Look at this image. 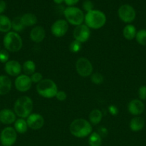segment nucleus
Wrapping results in <instances>:
<instances>
[{
    "mask_svg": "<svg viewBox=\"0 0 146 146\" xmlns=\"http://www.w3.org/2000/svg\"><path fill=\"white\" fill-rule=\"evenodd\" d=\"M70 131L73 136L83 138L92 133V126L90 121L84 118H77L70 123Z\"/></svg>",
    "mask_w": 146,
    "mask_h": 146,
    "instance_id": "obj_1",
    "label": "nucleus"
},
{
    "mask_svg": "<svg viewBox=\"0 0 146 146\" xmlns=\"http://www.w3.org/2000/svg\"><path fill=\"white\" fill-rule=\"evenodd\" d=\"M32 110L33 101L27 96L19 97L14 104V112L21 118H27L32 113Z\"/></svg>",
    "mask_w": 146,
    "mask_h": 146,
    "instance_id": "obj_2",
    "label": "nucleus"
},
{
    "mask_svg": "<svg viewBox=\"0 0 146 146\" xmlns=\"http://www.w3.org/2000/svg\"><path fill=\"white\" fill-rule=\"evenodd\" d=\"M107 18L102 11L93 9L84 15V22L90 29H99L105 24Z\"/></svg>",
    "mask_w": 146,
    "mask_h": 146,
    "instance_id": "obj_3",
    "label": "nucleus"
},
{
    "mask_svg": "<svg viewBox=\"0 0 146 146\" xmlns=\"http://www.w3.org/2000/svg\"><path fill=\"white\" fill-rule=\"evenodd\" d=\"M37 94L45 98H52L56 96L58 88L54 81L45 78L37 84L36 86Z\"/></svg>",
    "mask_w": 146,
    "mask_h": 146,
    "instance_id": "obj_4",
    "label": "nucleus"
},
{
    "mask_svg": "<svg viewBox=\"0 0 146 146\" xmlns=\"http://www.w3.org/2000/svg\"><path fill=\"white\" fill-rule=\"evenodd\" d=\"M3 44L6 50L10 52H17L22 48V38L18 33L9 31L4 35Z\"/></svg>",
    "mask_w": 146,
    "mask_h": 146,
    "instance_id": "obj_5",
    "label": "nucleus"
},
{
    "mask_svg": "<svg viewBox=\"0 0 146 146\" xmlns=\"http://www.w3.org/2000/svg\"><path fill=\"white\" fill-rule=\"evenodd\" d=\"M66 21L74 26H79L83 24L84 21V14L80 9L75 7H67L64 10Z\"/></svg>",
    "mask_w": 146,
    "mask_h": 146,
    "instance_id": "obj_6",
    "label": "nucleus"
},
{
    "mask_svg": "<svg viewBox=\"0 0 146 146\" xmlns=\"http://www.w3.org/2000/svg\"><path fill=\"white\" fill-rule=\"evenodd\" d=\"M17 133L14 128H4L0 134V142L3 146H12L17 141Z\"/></svg>",
    "mask_w": 146,
    "mask_h": 146,
    "instance_id": "obj_7",
    "label": "nucleus"
},
{
    "mask_svg": "<svg viewBox=\"0 0 146 146\" xmlns=\"http://www.w3.org/2000/svg\"><path fill=\"white\" fill-rule=\"evenodd\" d=\"M76 71L82 77H88L92 74L93 66L90 61L87 58L82 57L77 59L75 64Z\"/></svg>",
    "mask_w": 146,
    "mask_h": 146,
    "instance_id": "obj_8",
    "label": "nucleus"
},
{
    "mask_svg": "<svg viewBox=\"0 0 146 146\" xmlns=\"http://www.w3.org/2000/svg\"><path fill=\"white\" fill-rule=\"evenodd\" d=\"M118 17L123 22L130 24L133 22L136 17V11L132 6L129 4H123L117 11Z\"/></svg>",
    "mask_w": 146,
    "mask_h": 146,
    "instance_id": "obj_9",
    "label": "nucleus"
},
{
    "mask_svg": "<svg viewBox=\"0 0 146 146\" xmlns=\"http://www.w3.org/2000/svg\"><path fill=\"white\" fill-rule=\"evenodd\" d=\"M90 29L86 24L77 26L73 31V37L74 40L80 43L86 42L90 38Z\"/></svg>",
    "mask_w": 146,
    "mask_h": 146,
    "instance_id": "obj_10",
    "label": "nucleus"
},
{
    "mask_svg": "<svg viewBox=\"0 0 146 146\" xmlns=\"http://www.w3.org/2000/svg\"><path fill=\"white\" fill-rule=\"evenodd\" d=\"M31 85H32V81L30 78V76L25 74H20L14 81L16 89L19 92H27L31 88Z\"/></svg>",
    "mask_w": 146,
    "mask_h": 146,
    "instance_id": "obj_11",
    "label": "nucleus"
},
{
    "mask_svg": "<svg viewBox=\"0 0 146 146\" xmlns=\"http://www.w3.org/2000/svg\"><path fill=\"white\" fill-rule=\"evenodd\" d=\"M68 22L64 19L57 20L51 27V32L56 37H62L67 34L68 31Z\"/></svg>",
    "mask_w": 146,
    "mask_h": 146,
    "instance_id": "obj_12",
    "label": "nucleus"
},
{
    "mask_svg": "<svg viewBox=\"0 0 146 146\" xmlns=\"http://www.w3.org/2000/svg\"><path fill=\"white\" fill-rule=\"evenodd\" d=\"M22 66L19 61L15 60H9L4 65V71L11 76L17 77L21 74Z\"/></svg>",
    "mask_w": 146,
    "mask_h": 146,
    "instance_id": "obj_13",
    "label": "nucleus"
},
{
    "mask_svg": "<svg viewBox=\"0 0 146 146\" xmlns=\"http://www.w3.org/2000/svg\"><path fill=\"white\" fill-rule=\"evenodd\" d=\"M27 125L33 130H39L44 125V119L39 113H31L27 118Z\"/></svg>",
    "mask_w": 146,
    "mask_h": 146,
    "instance_id": "obj_14",
    "label": "nucleus"
},
{
    "mask_svg": "<svg viewBox=\"0 0 146 146\" xmlns=\"http://www.w3.org/2000/svg\"><path fill=\"white\" fill-rule=\"evenodd\" d=\"M127 109L130 114L137 116L143 113L145 110V105L140 100L133 99L128 104Z\"/></svg>",
    "mask_w": 146,
    "mask_h": 146,
    "instance_id": "obj_15",
    "label": "nucleus"
},
{
    "mask_svg": "<svg viewBox=\"0 0 146 146\" xmlns=\"http://www.w3.org/2000/svg\"><path fill=\"white\" fill-rule=\"evenodd\" d=\"M17 120L16 114L11 110L4 108L0 111V122L5 125H10L15 122Z\"/></svg>",
    "mask_w": 146,
    "mask_h": 146,
    "instance_id": "obj_16",
    "label": "nucleus"
},
{
    "mask_svg": "<svg viewBox=\"0 0 146 146\" xmlns=\"http://www.w3.org/2000/svg\"><path fill=\"white\" fill-rule=\"evenodd\" d=\"M45 36L46 31L41 26H36L30 31V39L35 43L42 42L44 39Z\"/></svg>",
    "mask_w": 146,
    "mask_h": 146,
    "instance_id": "obj_17",
    "label": "nucleus"
},
{
    "mask_svg": "<svg viewBox=\"0 0 146 146\" xmlns=\"http://www.w3.org/2000/svg\"><path fill=\"white\" fill-rule=\"evenodd\" d=\"M12 87L11 79L7 76H0V96H4L10 92Z\"/></svg>",
    "mask_w": 146,
    "mask_h": 146,
    "instance_id": "obj_18",
    "label": "nucleus"
},
{
    "mask_svg": "<svg viewBox=\"0 0 146 146\" xmlns=\"http://www.w3.org/2000/svg\"><path fill=\"white\" fill-rule=\"evenodd\" d=\"M145 126V121L143 118L136 116L133 118L130 122V128L133 132H138L141 131Z\"/></svg>",
    "mask_w": 146,
    "mask_h": 146,
    "instance_id": "obj_19",
    "label": "nucleus"
},
{
    "mask_svg": "<svg viewBox=\"0 0 146 146\" xmlns=\"http://www.w3.org/2000/svg\"><path fill=\"white\" fill-rule=\"evenodd\" d=\"M136 34H137V30L133 24H127L123 30V36L128 41L134 39L136 36Z\"/></svg>",
    "mask_w": 146,
    "mask_h": 146,
    "instance_id": "obj_20",
    "label": "nucleus"
},
{
    "mask_svg": "<svg viewBox=\"0 0 146 146\" xmlns=\"http://www.w3.org/2000/svg\"><path fill=\"white\" fill-rule=\"evenodd\" d=\"M11 29V21L8 17L0 14V32L8 33Z\"/></svg>",
    "mask_w": 146,
    "mask_h": 146,
    "instance_id": "obj_21",
    "label": "nucleus"
},
{
    "mask_svg": "<svg viewBox=\"0 0 146 146\" xmlns=\"http://www.w3.org/2000/svg\"><path fill=\"white\" fill-rule=\"evenodd\" d=\"M14 128L17 131V133H19L20 134L25 133L28 128L27 120L21 118L17 119L14 123Z\"/></svg>",
    "mask_w": 146,
    "mask_h": 146,
    "instance_id": "obj_22",
    "label": "nucleus"
},
{
    "mask_svg": "<svg viewBox=\"0 0 146 146\" xmlns=\"http://www.w3.org/2000/svg\"><path fill=\"white\" fill-rule=\"evenodd\" d=\"M102 118V113L99 109H94L89 114V121L92 125H97Z\"/></svg>",
    "mask_w": 146,
    "mask_h": 146,
    "instance_id": "obj_23",
    "label": "nucleus"
},
{
    "mask_svg": "<svg viewBox=\"0 0 146 146\" xmlns=\"http://www.w3.org/2000/svg\"><path fill=\"white\" fill-rule=\"evenodd\" d=\"M21 18L24 27H32L37 22V17L31 13L24 14L22 17H21Z\"/></svg>",
    "mask_w": 146,
    "mask_h": 146,
    "instance_id": "obj_24",
    "label": "nucleus"
},
{
    "mask_svg": "<svg viewBox=\"0 0 146 146\" xmlns=\"http://www.w3.org/2000/svg\"><path fill=\"white\" fill-rule=\"evenodd\" d=\"M22 71L25 75L31 76L36 71V65L31 60H27L24 61L22 65Z\"/></svg>",
    "mask_w": 146,
    "mask_h": 146,
    "instance_id": "obj_25",
    "label": "nucleus"
},
{
    "mask_svg": "<svg viewBox=\"0 0 146 146\" xmlns=\"http://www.w3.org/2000/svg\"><path fill=\"white\" fill-rule=\"evenodd\" d=\"M88 143L90 146H101L102 137L98 133L93 132L89 135Z\"/></svg>",
    "mask_w": 146,
    "mask_h": 146,
    "instance_id": "obj_26",
    "label": "nucleus"
},
{
    "mask_svg": "<svg viewBox=\"0 0 146 146\" xmlns=\"http://www.w3.org/2000/svg\"><path fill=\"white\" fill-rule=\"evenodd\" d=\"M24 25L21 21V17H15L14 19L11 21V29L14 30L15 32H20L23 31L24 29Z\"/></svg>",
    "mask_w": 146,
    "mask_h": 146,
    "instance_id": "obj_27",
    "label": "nucleus"
},
{
    "mask_svg": "<svg viewBox=\"0 0 146 146\" xmlns=\"http://www.w3.org/2000/svg\"><path fill=\"white\" fill-rule=\"evenodd\" d=\"M135 38L139 44L146 46V29H141L137 31Z\"/></svg>",
    "mask_w": 146,
    "mask_h": 146,
    "instance_id": "obj_28",
    "label": "nucleus"
},
{
    "mask_svg": "<svg viewBox=\"0 0 146 146\" xmlns=\"http://www.w3.org/2000/svg\"><path fill=\"white\" fill-rule=\"evenodd\" d=\"M91 81L93 84H96V85H100L104 81V77L98 72L93 73L91 75Z\"/></svg>",
    "mask_w": 146,
    "mask_h": 146,
    "instance_id": "obj_29",
    "label": "nucleus"
},
{
    "mask_svg": "<svg viewBox=\"0 0 146 146\" xmlns=\"http://www.w3.org/2000/svg\"><path fill=\"white\" fill-rule=\"evenodd\" d=\"M82 48V43L79 42V41H73L70 44V50L71 52L72 53H77L81 50Z\"/></svg>",
    "mask_w": 146,
    "mask_h": 146,
    "instance_id": "obj_30",
    "label": "nucleus"
},
{
    "mask_svg": "<svg viewBox=\"0 0 146 146\" xmlns=\"http://www.w3.org/2000/svg\"><path fill=\"white\" fill-rule=\"evenodd\" d=\"M9 54L7 50H0V62L6 64L9 61Z\"/></svg>",
    "mask_w": 146,
    "mask_h": 146,
    "instance_id": "obj_31",
    "label": "nucleus"
},
{
    "mask_svg": "<svg viewBox=\"0 0 146 146\" xmlns=\"http://www.w3.org/2000/svg\"><path fill=\"white\" fill-rule=\"evenodd\" d=\"M30 78H31L32 83H35V84H39L41 81L43 80V76L41 73L40 72H35L30 76Z\"/></svg>",
    "mask_w": 146,
    "mask_h": 146,
    "instance_id": "obj_32",
    "label": "nucleus"
},
{
    "mask_svg": "<svg viewBox=\"0 0 146 146\" xmlns=\"http://www.w3.org/2000/svg\"><path fill=\"white\" fill-rule=\"evenodd\" d=\"M82 8L84 11L88 12V11H91V10H93L94 4H93V3L90 0H85L82 4Z\"/></svg>",
    "mask_w": 146,
    "mask_h": 146,
    "instance_id": "obj_33",
    "label": "nucleus"
},
{
    "mask_svg": "<svg viewBox=\"0 0 146 146\" xmlns=\"http://www.w3.org/2000/svg\"><path fill=\"white\" fill-rule=\"evenodd\" d=\"M138 96L140 101L146 99V86H141L138 89Z\"/></svg>",
    "mask_w": 146,
    "mask_h": 146,
    "instance_id": "obj_34",
    "label": "nucleus"
},
{
    "mask_svg": "<svg viewBox=\"0 0 146 146\" xmlns=\"http://www.w3.org/2000/svg\"><path fill=\"white\" fill-rule=\"evenodd\" d=\"M56 98L58 101H64L67 99V95L66 94L65 91H57V94H56Z\"/></svg>",
    "mask_w": 146,
    "mask_h": 146,
    "instance_id": "obj_35",
    "label": "nucleus"
},
{
    "mask_svg": "<svg viewBox=\"0 0 146 146\" xmlns=\"http://www.w3.org/2000/svg\"><path fill=\"white\" fill-rule=\"evenodd\" d=\"M108 111L111 115H117V113H118V109H117V108L115 106H113V105H111L109 106Z\"/></svg>",
    "mask_w": 146,
    "mask_h": 146,
    "instance_id": "obj_36",
    "label": "nucleus"
},
{
    "mask_svg": "<svg viewBox=\"0 0 146 146\" xmlns=\"http://www.w3.org/2000/svg\"><path fill=\"white\" fill-rule=\"evenodd\" d=\"M80 0H64V2L68 7H74V5L77 4Z\"/></svg>",
    "mask_w": 146,
    "mask_h": 146,
    "instance_id": "obj_37",
    "label": "nucleus"
},
{
    "mask_svg": "<svg viewBox=\"0 0 146 146\" xmlns=\"http://www.w3.org/2000/svg\"><path fill=\"white\" fill-rule=\"evenodd\" d=\"M7 8V4L4 0H0V14L4 13Z\"/></svg>",
    "mask_w": 146,
    "mask_h": 146,
    "instance_id": "obj_38",
    "label": "nucleus"
},
{
    "mask_svg": "<svg viewBox=\"0 0 146 146\" xmlns=\"http://www.w3.org/2000/svg\"><path fill=\"white\" fill-rule=\"evenodd\" d=\"M53 1H54L56 4H61L62 3L64 2V0H53Z\"/></svg>",
    "mask_w": 146,
    "mask_h": 146,
    "instance_id": "obj_39",
    "label": "nucleus"
}]
</instances>
